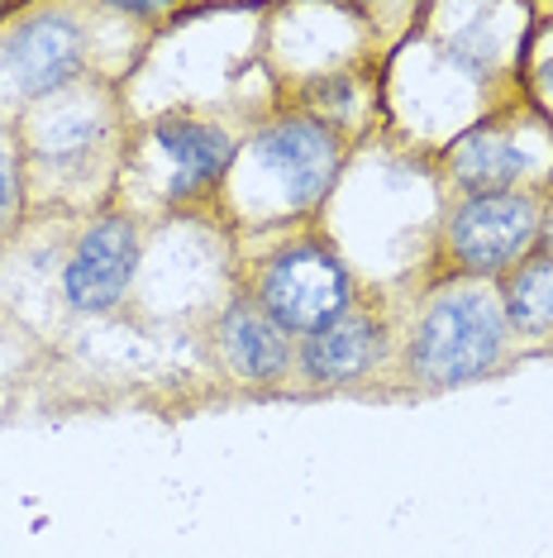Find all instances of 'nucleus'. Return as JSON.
<instances>
[{
  "instance_id": "obj_1",
  "label": "nucleus",
  "mask_w": 553,
  "mask_h": 558,
  "mask_svg": "<svg viewBox=\"0 0 553 558\" xmlns=\"http://www.w3.org/2000/svg\"><path fill=\"white\" fill-rule=\"evenodd\" d=\"M511 329L496 301V282L439 287L401 335V383L425 397L472 387L492 377L511 353Z\"/></svg>"
},
{
  "instance_id": "obj_2",
  "label": "nucleus",
  "mask_w": 553,
  "mask_h": 558,
  "mask_svg": "<svg viewBox=\"0 0 553 558\" xmlns=\"http://www.w3.org/2000/svg\"><path fill=\"white\" fill-rule=\"evenodd\" d=\"M344 134L306 110L272 116L248 134L234 158V186L244 196H262V215H310L324 206L344 172Z\"/></svg>"
},
{
  "instance_id": "obj_3",
  "label": "nucleus",
  "mask_w": 553,
  "mask_h": 558,
  "mask_svg": "<svg viewBox=\"0 0 553 558\" xmlns=\"http://www.w3.org/2000/svg\"><path fill=\"white\" fill-rule=\"evenodd\" d=\"M244 296L254 301L282 335L306 339L358 306V282L330 239L306 230V234L286 239V244H276L268 258L258 263Z\"/></svg>"
},
{
  "instance_id": "obj_4",
  "label": "nucleus",
  "mask_w": 553,
  "mask_h": 558,
  "mask_svg": "<svg viewBox=\"0 0 553 558\" xmlns=\"http://www.w3.org/2000/svg\"><path fill=\"white\" fill-rule=\"evenodd\" d=\"M549 192H492L454 196L439 225L434 282H496L539 244Z\"/></svg>"
},
{
  "instance_id": "obj_5",
  "label": "nucleus",
  "mask_w": 553,
  "mask_h": 558,
  "mask_svg": "<svg viewBox=\"0 0 553 558\" xmlns=\"http://www.w3.org/2000/svg\"><path fill=\"white\" fill-rule=\"evenodd\" d=\"M553 168V124L534 106L496 110L468 124L444 148V177L454 196L492 192H549L544 172Z\"/></svg>"
},
{
  "instance_id": "obj_6",
  "label": "nucleus",
  "mask_w": 553,
  "mask_h": 558,
  "mask_svg": "<svg viewBox=\"0 0 553 558\" xmlns=\"http://www.w3.org/2000/svg\"><path fill=\"white\" fill-rule=\"evenodd\" d=\"M0 68L20 100L44 106L86 77V29L67 10H29L20 24H10Z\"/></svg>"
},
{
  "instance_id": "obj_7",
  "label": "nucleus",
  "mask_w": 553,
  "mask_h": 558,
  "mask_svg": "<svg viewBox=\"0 0 553 558\" xmlns=\"http://www.w3.org/2000/svg\"><path fill=\"white\" fill-rule=\"evenodd\" d=\"M148 154L158 158V196L168 206L210 196L230 182L238 138L206 116H158L148 124Z\"/></svg>"
},
{
  "instance_id": "obj_8",
  "label": "nucleus",
  "mask_w": 553,
  "mask_h": 558,
  "mask_svg": "<svg viewBox=\"0 0 553 558\" xmlns=\"http://www.w3.org/2000/svg\"><path fill=\"white\" fill-rule=\"evenodd\" d=\"M138 220L124 210H106L77 234L67 263H62V296L77 315L115 311L134 287L138 272Z\"/></svg>"
},
{
  "instance_id": "obj_9",
  "label": "nucleus",
  "mask_w": 553,
  "mask_h": 558,
  "mask_svg": "<svg viewBox=\"0 0 553 558\" xmlns=\"http://www.w3.org/2000/svg\"><path fill=\"white\" fill-rule=\"evenodd\" d=\"M392 359V320L377 306L358 301L334 325L296 339V377L310 391H348L382 373Z\"/></svg>"
},
{
  "instance_id": "obj_10",
  "label": "nucleus",
  "mask_w": 553,
  "mask_h": 558,
  "mask_svg": "<svg viewBox=\"0 0 553 558\" xmlns=\"http://www.w3.org/2000/svg\"><path fill=\"white\" fill-rule=\"evenodd\" d=\"M206 349L224 383L248 391H272L296 373V339L282 335L248 296L224 301V311L210 325Z\"/></svg>"
},
{
  "instance_id": "obj_11",
  "label": "nucleus",
  "mask_w": 553,
  "mask_h": 558,
  "mask_svg": "<svg viewBox=\"0 0 553 558\" xmlns=\"http://www.w3.org/2000/svg\"><path fill=\"white\" fill-rule=\"evenodd\" d=\"M115 138V106L106 92L77 82L72 92L44 100L29 120V158L44 168L72 172L100 158Z\"/></svg>"
},
{
  "instance_id": "obj_12",
  "label": "nucleus",
  "mask_w": 553,
  "mask_h": 558,
  "mask_svg": "<svg viewBox=\"0 0 553 558\" xmlns=\"http://www.w3.org/2000/svg\"><path fill=\"white\" fill-rule=\"evenodd\" d=\"M496 301L511 339L534 349H553V258L530 253L506 277H496Z\"/></svg>"
},
{
  "instance_id": "obj_13",
  "label": "nucleus",
  "mask_w": 553,
  "mask_h": 558,
  "mask_svg": "<svg viewBox=\"0 0 553 558\" xmlns=\"http://www.w3.org/2000/svg\"><path fill=\"white\" fill-rule=\"evenodd\" d=\"M525 86H530V106L553 124V24L530 34V58H525Z\"/></svg>"
},
{
  "instance_id": "obj_14",
  "label": "nucleus",
  "mask_w": 553,
  "mask_h": 558,
  "mask_svg": "<svg viewBox=\"0 0 553 558\" xmlns=\"http://www.w3.org/2000/svg\"><path fill=\"white\" fill-rule=\"evenodd\" d=\"M24 210V162H20V148L0 138V234L15 230Z\"/></svg>"
},
{
  "instance_id": "obj_15",
  "label": "nucleus",
  "mask_w": 553,
  "mask_h": 558,
  "mask_svg": "<svg viewBox=\"0 0 553 558\" xmlns=\"http://www.w3.org/2000/svg\"><path fill=\"white\" fill-rule=\"evenodd\" d=\"M534 253L553 258V186H549V196H544V220H539V244H534Z\"/></svg>"
}]
</instances>
